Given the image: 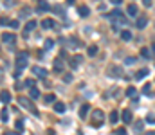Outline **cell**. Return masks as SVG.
<instances>
[{"label": "cell", "mask_w": 155, "mask_h": 135, "mask_svg": "<svg viewBox=\"0 0 155 135\" xmlns=\"http://www.w3.org/2000/svg\"><path fill=\"white\" fill-rule=\"evenodd\" d=\"M18 105H20V106H24L25 110H29L31 113H35V115H38V110H36V106L32 105V101H31L29 97H24V96H20V97H18Z\"/></svg>", "instance_id": "3957f363"}, {"label": "cell", "mask_w": 155, "mask_h": 135, "mask_svg": "<svg viewBox=\"0 0 155 135\" xmlns=\"http://www.w3.org/2000/svg\"><path fill=\"white\" fill-rule=\"evenodd\" d=\"M43 45H45V49L49 51V49H52V47H54V40H45Z\"/></svg>", "instance_id": "4dcf8cb0"}, {"label": "cell", "mask_w": 155, "mask_h": 135, "mask_svg": "<svg viewBox=\"0 0 155 135\" xmlns=\"http://www.w3.org/2000/svg\"><path fill=\"white\" fill-rule=\"evenodd\" d=\"M2 81H4V69L0 67V83H2Z\"/></svg>", "instance_id": "ab89813d"}, {"label": "cell", "mask_w": 155, "mask_h": 135, "mask_svg": "<svg viewBox=\"0 0 155 135\" xmlns=\"http://www.w3.org/2000/svg\"><path fill=\"white\" fill-rule=\"evenodd\" d=\"M150 54H152V52L148 51V49H141V56H143V58H146V59H148V58H150Z\"/></svg>", "instance_id": "1f68e13d"}, {"label": "cell", "mask_w": 155, "mask_h": 135, "mask_svg": "<svg viewBox=\"0 0 155 135\" xmlns=\"http://www.w3.org/2000/svg\"><path fill=\"white\" fill-rule=\"evenodd\" d=\"M9 22H11V20H9V18H5V16L0 18V25H9Z\"/></svg>", "instance_id": "d6a6232c"}, {"label": "cell", "mask_w": 155, "mask_h": 135, "mask_svg": "<svg viewBox=\"0 0 155 135\" xmlns=\"http://www.w3.org/2000/svg\"><path fill=\"white\" fill-rule=\"evenodd\" d=\"M146 24H148V18L146 16H139L137 18V29H144V27H146Z\"/></svg>", "instance_id": "7c38bea8"}, {"label": "cell", "mask_w": 155, "mask_h": 135, "mask_svg": "<svg viewBox=\"0 0 155 135\" xmlns=\"http://www.w3.org/2000/svg\"><path fill=\"white\" fill-rule=\"evenodd\" d=\"M47 135H56V133H54V130H49V132H47Z\"/></svg>", "instance_id": "f6af8a7d"}, {"label": "cell", "mask_w": 155, "mask_h": 135, "mask_svg": "<svg viewBox=\"0 0 155 135\" xmlns=\"http://www.w3.org/2000/svg\"><path fill=\"white\" fill-rule=\"evenodd\" d=\"M27 63H29V54L25 52V51H22V52L16 56V67H18L20 70H24L25 67H27Z\"/></svg>", "instance_id": "277c9868"}, {"label": "cell", "mask_w": 155, "mask_h": 135, "mask_svg": "<svg viewBox=\"0 0 155 135\" xmlns=\"http://www.w3.org/2000/svg\"><path fill=\"white\" fill-rule=\"evenodd\" d=\"M72 79H74V76L70 72H67V74H63V81L65 83H72Z\"/></svg>", "instance_id": "f546056e"}, {"label": "cell", "mask_w": 155, "mask_h": 135, "mask_svg": "<svg viewBox=\"0 0 155 135\" xmlns=\"http://www.w3.org/2000/svg\"><path fill=\"white\" fill-rule=\"evenodd\" d=\"M150 49H152V54L155 56V43H152V47H150Z\"/></svg>", "instance_id": "ee69618b"}, {"label": "cell", "mask_w": 155, "mask_h": 135, "mask_svg": "<svg viewBox=\"0 0 155 135\" xmlns=\"http://www.w3.org/2000/svg\"><path fill=\"white\" fill-rule=\"evenodd\" d=\"M143 121H135V124H133V130L135 132H143Z\"/></svg>", "instance_id": "83f0119b"}, {"label": "cell", "mask_w": 155, "mask_h": 135, "mask_svg": "<svg viewBox=\"0 0 155 135\" xmlns=\"http://www.w3.org/2000/svg\"><path fill=\"white\" fill-rule=\"evenodd\" d=\"M20 15H22V16H27V15H31V7H24Z\"/></svg>", "instance_id": "e575fe53"}, {"label": "cell", "mask_w": 155, "mask_h": 135, "mask_svg": "<svg viewBox=\"0 0 155 135\" xmlns=\"http://www.w3.org/2000/svg\"><path fill=\"white\" fill-rule=\"evenodd\" d=\"M117 121H119V112H116V110H114V112L110 113V123H112V124H116Z\"/></svg>", "instance_id": "cb8c5ba5"}, {"label": "cell", "mask_w": 155, "mask_h": 135, "mask_svg": "<svg viewBox=\"0 0 155 135\" xmlns=\"http://www.w3.org/2000/svg\"><path fill=\"white\" fill-rule=\"evenodd\" d=\"M78 15L85 18V16H89V15H90V9L87 7V5H78Z\"/></svg>", "instance_id": "30bf717a"}, {"label": "cell", "mask_w": 155, "mask_h": 135, "mask_svg": "<svg viewBox=\"0 0 155 135\" xmlns=\"http://www.w3.org/2000/svg\"><path fill=\"white\" fill-rule=\"evenodd\" d=\"M40 97V90L36 88V86H31L29 90V99H38Z\"/></svg>", "instance_id": "5bb4252c"}, {"label": "cell", "mask_w": 155, "mask_h": 135, "mask_svg": "<svg viewBox=\"0 0 155 135\" xmlns=\"http://www.w3.org/2000/svg\"><path fill=\"white\" fill-rule=\"evenodd\" d=\"M2 135H18V133H16V132H4Z\"/></svg>", "instance_id": "7bdbcfd3"}, {"label": "cell", "mask_w": 155, "mask_h": 135, "mask_svg": "<svg viewBox=\"0 0 155 135\" xmlns=\"http://www.w3.org/2000/svg\"><path fill=\"white\" fill-rule=\"evenodd\" d=\"M135 94H137L135 86H128V88H126V96L128 97H135Z\"/></svg>", "instance_id": "d4e9b609"}, {"label": "cell", "mask_w": 155, "mask_h": 135, "mask_svg": "<svg viewBox=\"0 0 155 135\" xmlns=\"http://www.w3.org/2000/svg\"><path fill=\"white\" fill-rule=\"evenodd\" d=\"M103 121H105V113L101 110H94L92 112V117H90V124L94 128H101L103 126Z\"/></svg>", "instance_id": "6da1fadb"}, {"label": "cell", "mask_w": 155, "mask_h": 135, "mask_svg": "<svg viewBox=\"0 0 155 135\" xmlns=\"http://www.w3.org/2000/svg\"><path fill=\"white\" fill-rule=\"evenodd\" d=\"M144 76H148V69H141V70L135 74V79H143Z\"/></svg>", "instance_id": "484cf974"}, {"label": "cell", "mask_w": 155, "mask_h": 135, "mask_svg": "<svg viewBox=\"0 0 155 135\" xmlns=\"http://www.w3.org/2000/svg\"><path fill=\"white\" fill-rule=\"evenodd\" d=\"M97 54V45H90L89 47V56H96Z\"/></svg>", "instance_id": "f1b7e54d"}, {"label": "cell", "mask_w": 155, "mask_h": 135, "mask_svg": "<svg viewBox=\"0 0 155 135\" xmlns=\"http://www.w3.org/2000/svg\"><path fill=\"white\" fill-rule=\"evenodd\" d=\"M143 4L146 5V7H150V5H152V0H143Z\"/></svg>", "instance_id": "60d3db41"}, {"label": "cell", "mask_w": 155, "mask_h": 135, "mask_svg": "<svg viewBox=\"0 0 155 135\" xmlns=\"http://www.w3.org/2000/svg\"><path fill=\"white\" fill-rule=\"evenodd\" d=\"M15 128L18 132H24V119H18L16 123H15Z\"/></svg>", "instance_id": "4316f807"}, {"label": "cell", "mask_w": 155, "mask_h": 135, "mask_svg": "<svg viewBox=\"0 0 155 135\" xmlns=\"http://www.w3.org/2000/svg\"><path fill=\"white\" fill-rule=\"evenodd\" d=\"M89 110H90V105L89 103H85L79 106V117L81 119H87V115H89Z\"/></svg>", "instance_id": "ba28073f"}, {"label": "cell", "mask_w": 155, "mask_h": 135, "mask_svg": "<svg viewBox=\"0 0 155 135\" xmlns=\"http://www.w3.org/2000/svg\"><path fill=\"white\" fill-rule=\"evenodd\" d=\"M18 25H20V22H18V20H11V22H9V27H13V29H16Z\"/></svg>", "instance_id": "8d00e7d4"}, {"label": "cell", "mask_w": 155, "mask_h": 135, "mask_svg": "<svg viewBox=\"0 0 155 135\" xmlns=\"http://www.w3.org/2000/svg\"><path fill=\"white\" fill-rule=\"evenodd\" d=\"M32 29H36V22H35V20H29L27 25H25V34H27V32H31Z\"/></svg>", "instance_id": "d6986e66"}, {"label": "cell", "mask_w": 155, "mask_h": 135, "mask_svg": "<svg viewBox=\"0 0 155 135\" xmlns=\"http://www.w3.org/2000/svg\"><path fill=\"white\" fill-rule=\"evenodd\" d=\"M63 67H65V63L62 61V58H56L54 59V70L56 72H63Z\"/></svg>", "instance_id": "8fae6325"}, {"label": "cell", "mask_w": 155, "mask_h": 135, "mask_svg": "<svg viewBox=\"0 0 155 135\" xmlns=\"http://www.w3.org/2000/svg\"><path fill=\"white\" fill-rule=\"evenodd\" d=\"M123 121H125V123H132V112L130 110L123 112Z\"/></svg>", "instance_id": "7402d4cb"}, {"label": "cell", "mask_w": 155, "mask_h": 135, "mask_svg": "<svg viewBox=\"0 0 155 135\" xmlns=\"http://www.w3.org/2000/svg\"><path fill=\"white\" fill-rule=\"evenodd\" d=\"M31 72H32V76H36V78H47V74H49V72H47L45 69H43V67H32V69H31Z\"/></svg>", "instance_id": "5b68a950"}, {"label": "cell", "mask_w": 155, "mask_h": 135, "mask_svg": "<svg viewBox=\"0 0 155 135\" xmlns=\"http://www.w3.org/2000/svg\"><path fill=\"white\" fill-rule=\"evenodd\" d=\"M11 94L7 92V90H2V92H0V101H2V103L4 105H7V103H11Z\"/></svg>", "instance_id": "9c48e42d"}, {"label": "cell", "mask_w": 155, "mask_h": 135, "mask_svg": "<svg viewBox=\"0 0 155 135\" xmlns=\"http://www.w3.org/2000/svg\"><path fill=\"white\" fill-rule=\"evenodd\" d=\"M125 63H126V65H133V63H137V59H135V58H126Z\"/></svg>", "instance_id": "836d02e7"}, {"label": "cell", "mask_w": 155, "mask_h": 135, "mask_svg": "<svg viewBox=\"0 0 155 135\" xmlns=\"http://www.w3.org/2000/svg\"><path fill=\"white\" fill-rule=\"evenodd\" d=\"M42 27H43V29H52V27H54V20H51V18L43 20V22H42Z\"/></svg>", "instance_id": "ac0fdd59"}, {"label": "cell", "mask_w": 155, "mask_h": 135, "mask_svg": "<svg viewBox=\"0 0 155 135\" xmlns=\"http://www.w3.org/2000/svg\"><path fill=\"white\" fill-rule=\"evenodd\" d=\"M106 76L108 78H123L125 72H123V69H121V65L112 63V65L106 67Z\"/></svg>", "instance_id": "7a4b0ae2"}, {"label": "cell", "mask_w": 155, "mask_h": 135, "mask_svg": "<svg viewBox=\"0 0 155 135\" xmlns=\"http://www.w3.org/2000/svg\"><path fill=\"white\" fill-rule=\"evenodd\" d=\"M137 13H139V9H137V5H135V4H130V5H128V15H130L132 18H133V16H137Z\"/></svg>", "instance_id": "4fadbf2b"}, {"label": "cell", "mask_w": 155, "mask_h": 135, "mask_svg": "<svg viewBox=\"0 0 155 135\" xmlns=\"http://www.w3.org/2000/svg\"><path fill=\"white\" fill-rule=\"evenodd\" d=\"M116 135H126V130L125 128H119V130H116Z\"/></svg>", "instance_id": "74e56055"}, {"label": "cell", "mask_w": 155, "mask_h": 135, "mask_svg": "<svg viewBox=\"0 0 155 135\" xmlns=\"http://www.w3.org/2000/svg\"><path fill=\"white\" fill-rule=\"evenodd\" d=\"M43 101L47 105H49V103H56V96H54V94H47V96L43 97Z\"/></svg>", "instance_id": "603a6c76"}, {"label": "cell", "mask_w": 155, "mask_h": 135, "mask_svg": "<svg viewBox=\"0 0 155 135\" xmlns=\"http://www.w3.org/2000/svg\"><path fill=\"white\" fill-rule=\"evenodd\" d=\"M81 63H83V56H81V54H76V56H72V58H70V67H72V69L79 67Z\"/></svg>", "instance_id": "52a82bcc"}, {"label": "cell", "mask_w": 155, "mask_h": 135, "mask_svg": "<svg viewBox=\"0 0 155 135\" xmlns=\"http://www.w3.org/2000/svg\"><path fill=\"white\" fill-rule=\"evenodd\" d=\"M25 86H29V88H31V86H35V81H32V79H27V81H25Z\"/></svg>", "instance_id": "f35d334b"}, {"label": "cell", "mask_w": 155, "mask_h": 135, "mask_svg": "<svg viewBox=\"0 0 155 135\" xmlns=\"http://www.w3.org/2000/svg\"><path fill=\"white\" fill-rule=\"evenodd\" d=\"M2 42H4V43L13 45V43L16 42V36L13 34V32H4V34H2Z\"/></svg>", "instance_id": "8992f818"}, {"label": "cell", "mask_w": 155, "mask_h": 135, "mask_svg": "<svg viewBox=\"0 0 155 135\" xmlns=\"http://www.w3.org/2000/svg\"><path fill=\"white\" fill-rule=\"evenodd\" d=\"M49 7H51V5L47 4L45 0H40V4H38V9H36V11H38V13H43V11H47Z\"/></svg>", "instance_id": "9a60e30c"}, {"label": "cell", "mask_w": 155, "mask_h": 135, "mask_svg": "<svg viewBox=\"0 0 155 135\" xmlns=\"http://www.w3.org/2000/svg\"><path fill=\"white\" fill-rule=\"evenodd\" d=\"M0 121H2V123H7V121H9V112H7V108H2V112H0Z\"/></svg>", "instance_id": "2e32d148"}, {"label": "cell", "mask_w": 155, "mask_h": 135, "mask_svg": "<svg viewBox=\"0 0 155 135\" xmlns=\"http://www.w3.org/2000/svg\"><path fill=\"white\" fill-rule=\"evenodd\" d=\"M143 94H144V96H148V97H153V92H152V85L150 83H146L143 86Z\"/></svg>", "instance_id": "e0dca14e"}, {"label": "cell", "mask_w": 155, "mask_h": 135, "mask_svg": "<svg viewBox=\"0 0 155 135\" xmlns=\"http://www.w3.org/2000/svg\"><path fill=\"white\" fill-rule=\"evenodd\" d=\"M146 123H150V124H155V117L152 115V113H148V117H146Z\"/></svg>", "instance_id": "d590c367"}, {"label": "cell", "mask_w": 155, "mask_h": 135, "mask_svg": "<svg viewBox=\"0 0 155 135\" xmlns=\"http://www.w3.org/2000/svg\"><path fill=\"white\" fill-rule=\"evenodd\" d=\"M112 4H116V5H121V2H123V0H110Z\"/></svg>", "instance_id": "b9f144b4"}, {"label": "cell", "mask_w": 155, "mask_h": 135, "mask_svg": "<svg viewBox=\"0 0 155 135\" xmlns=\"http://www.w3.org/2000/svg\"><path fill=\"white\" fill-rule=\"evenodd\" d=\"M121 40H125V42H128V40H132V32L125 29V31H121Z\"/></svg>", "instance_id": "44dd1931"}, {"label": "cell", "mask_w": 155, "mask_h": 135, "mask_svg": "<svg viewBox=\"0 0 155 135\" xmlns=\"http://www.w3.org/2000/svg\"><path fill=\"white\" fill-rule=\"evenodd\" d=\"M67 110V106L63 105V103H54V112H58V113H63Z\"/></svg>", "instance_id": "ffe728a7"}, {"label": "cell", "mask_w": 155, "mask_h": 135, "mask_svg": "<svg viewBox=\"0 0 155 135\" xmlns=\"http://www.w3.org/2000/svg\"><path fill=\"white\" fill-rule=\"evenodd\" d=\"M150 135H155V132H153V133H150Z\"/></svg>", "instance_id": "bcb514c9"}]
</instances>
